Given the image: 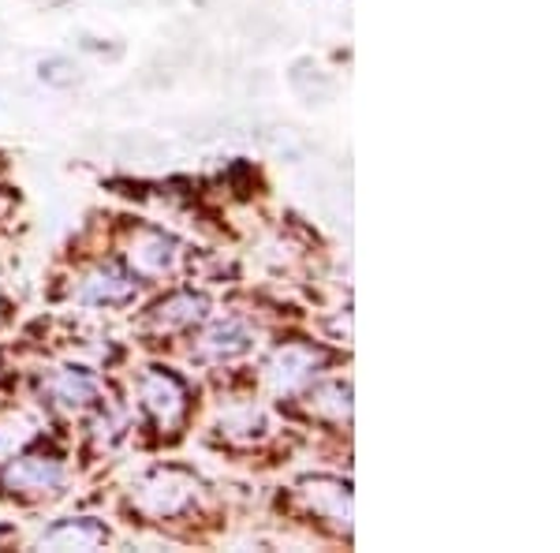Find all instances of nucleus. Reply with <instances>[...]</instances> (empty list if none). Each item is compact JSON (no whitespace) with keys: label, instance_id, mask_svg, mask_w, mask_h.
<instances>
[{"label":"nucleus","instance_id":"6","mask_svg":"<svg viewBox=\"0 0 560 553\" xmlns=\"http://www.w3.org/2000/svg\"><path fill=\"white\" fill-rule=\"evenodd\" d=\"M168 247H173V243H165V240H161V235H153V240L147 243V247L135 251L131 258H135V266L147 269V274H161V269H165L168 262H173V251H168Z\"/></svg>","mask_w":560,"mask_h":553},{"label":"nucleus","instance_id":"2","mask_svg":"<svg viewBox=\"0 0 560 553\" xmlns=\"http://www.w3.org/2000/svg\"><path fill=\"white\" fill-rule=\"evenodd\" d=\"M60 479H65L60 464H45V460H20V464L8 471V483L20 489H45V486H57Z\"/></svg>","mask_w":560,"mask_h":553},{"label":"nucleus","instance_id":"5","mask_svg":"<svg viewBox=\"0 0 560 553\" xmlns=\"http://www.w3.org/2000/svg\"><path fill=\"white\" fill-rule=\"evenodd\" d=\"M158 311H161V322L176 325V322H195V319H202L206 303H202V299H195V296H176V299H168V303H161Z\"/></svg>","mask_w":560,"mask_h":553},{"label":"nucleus","instance_id":"4","mask_svg":"<svg viewBox=\"0 0 560 553\" xmlns=\"http://www.w3.org/2000/svg\"><path fill=\"white\" fill-rule=\"evenodd\" d=\"M206 348L217 352V356H240L247 348V333L240 325H217L210 337H206Z\"/></svg>","mask_w":560,"mask_h":553},{"label":"nucleus","instance_id":"7","mask_svg":"<svg viewBox=\"0 0 560 553\" xmlns=\"http://www.w3.org/2000/svg\"><path fill=\"white\" fill-rule=\"evenodd\" d=\"M60 539L75 542V546H94V542H102V531H97V528H79V523H68V528H57V531L49 534V542H60Z\"/></svg>","mask_w":560,"mask_h":553},{"label":"nucleus","instance_id":"3","mask_svg":"<svg viewBox=\"0 0 560 553\" xmlns=\"http://www.w3.org/2000/svg\"><path fill=\"white\" fill-rule=\"evenodd\" d=\"M131 292H135V285L120 269H102V274H94L86 280L83 299H94V303H120V299H128Z\"/></svg>","mask_w":560,"mask_h":553},{"label":"nucleus","instance_id":"1","mask_svg":"<svg viewBox=\"0 0 560 553\" xmlns=\"http://www.w3.org/2000/svg\"><path fill=\"white\" fill-rule=\"evenodd\" d=\"M142 396H147L150 412L158 415L161 423H176V415L184 412V389L168 375H150L147 382H142Z\"/></svg>","mask_w":560,"mask_h":553}]
</instances>
